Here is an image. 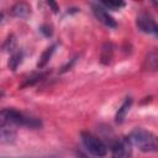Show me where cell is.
Instances as JSON below:
<instances>
[{"label": "cell", "mask_w": 158, "mask_h": 158, "mask_svg": "<svg viewBox=\"0 0 158 158\" xmlns=\"http://www.w3.org/2000/svg\"><path fill=\"white\" fill-rule=\"evenodd\" d=\"M56 48H57V44H52L51 47H48V48H46V49L43 51V53L41 54L40 59H38V62H37V67H38V68H43V67L48 63V60L51 59V57H52V54L54 53Z\"/></svg>", "instance_id": "cell-11"}, {"label": "cell", "mask_w": 158, "mask_h": 158, "mask_svg": "<svg viewBox=\"0 0 158 158\" xmlns=\"http://www.w3.org/2000/svg\"><path fill=\"white\" fill-rule=\"evenodd\" d=\"M136 26L138 27L139 31L158 37V23L148 14L141 12L136 19Z\"/></svg>", "instance_id": "cell-4"}, {"label": "cell", "mask_w": 158, "mask_h": 158, "mask_svg": "<svg viewBox=\"0 0 158 158\" xmlns=\"http://www.w3.org/2000/svg\"><path fill=\"white\" fill-rule=\"evenodd\" d=\"M132 102H133L132 98H126V99L123 100V102L121 104V106L118 107V110H117V112H116V115H115V122H116V123H122V122H123V120H125V117H126L128 110H130L131 106H132Z\"/></svg>", "instance_id": "cell-8"}, {"label": "cell", "mask_w": 158, "mask_h": 158, "mask_svg": "<svg viewBox=\"0 0 158 158\" xmlns=\"http://www.w3.org/2000/svg\"><path fill=\"white\" fill-rule=\"evenodd\" d=\"M75 62V58H73L72 60H70V63H67V65H64L63 68H62V73H64V72H67L68 69H70L72 68V65H73V63Z\"/></svg>", "instance_id": "cell-18"}, {"label": "cell", "mask_w": 158, "mask_h": 158, "mask_svg": "<svg viewBox=\"0 0 158 158\" xmlns=\"http://www.w3.org/2000/svg\"><path fill=\"white\" fill-rule=\"evenodd\" d=\"M128 139L132 146L138 148L141 152H158V136L152 133L151 131H147L144 128H135L128 135Z\"/></svg>", "instance_id": "cell-2"}, {"label": "cell", "mask_w": 158, "mask_h": 158, "mask_svg": "<svg viewBox=\"0 0 158 158\" xmlns=\"http://www.w3.org/2000/svg\"><path fill=\"white\" fill-rule=\"evenodd\" d=\"M100 5H101V6H105V7L110 9V10L117 11V10L122 9L126 4H125L123 1H114V0H111V1H101Z\"/></svg>", "instance_id": "cell-14"}, {"label": "cell", "mask_w": 158, "mask_h": 158, "mask_svg": "<svg viewBox=\"0 0 158 158\" xmlns=\"http://www.w3.org/2000/svg\"><path fill=\"white\" fill-rule=\"evenodd\" d=\"M40 32H41L43 36H46V37H51V36H52V33H53L52 27H51L49 25H43V26H41Z\"/></svg>", "instance_id": "cell-16"}, {"label": "cell", "mask_w": 158, "mask_h": 158, "mask_svg": "<svg viewBox=\"0 0 158 158\" xmlns=\"http://www.w3.org/2000/svg\"><path fill=\"white\" fill-rule=\"evenodd\" d=\"M11 12L16 17H26V16L30 15L31 7H30V5L27 2H17L16 5H14Z\"/></svg>", "instance_id": "cell-10"}, {"label": "cell", "mask_w": 158, "mask_h": 158, "mask_svg": "<svg viewBox=\"0 0 158 158\" xmlns=\"http://www.w3.org/2000/svg\"><path fill=\"white\" fill-rule=\"evenodd\" d=\"M143 68L148 72H157L158 70V48L152 49L146 56Z\"/></svg>", "instance_id": "cell-7"}, {"label": "cell", "mask_w": 158, "mask_h": 158, "mask_svg": "<svg viewBox=\"0 0 158 158\" xmlns=\"http://www.w3.org/2000/svg\"><path fill=\"white\" fill-rule=\"evenodd\" d=\"M15 131L9 127V126H4L1 127V142L2 143H11L15 139Z\"/></svg>", "instance_id": "cell-12"}, {"label": "cell", "mask_w": 158, "mask_h": 158, "mask_svg": "<svg viewBox=\"0 0 158 158\" xmlns=\"http://www.w3.org/2000/svg\"><path fill=\"white\" fill-rule=\"evenodd\" d=\"M132 153V143L128 137L122 138L116 142L112 148V158H131Z\"/></svg>", "instance_id": "cell-6"}, {"label": "cell", "mask_w": 158, "mask_h": 158, "mask_svg": "<svg viewBox=\"0 0 158 158\" xmlns=\"http://www.w3.org/2000/svg\"><path fill=\"white\" fill-rule=\"evenodd\" d=\"M152 5L158 10V1H152Z\"/></svg>", "instance_id": "cell-19"}, {"label": "cell", "mask_w": 158, "mask_h": 158, "mask_svg": "<svg viewBox=\"0 0 158 158\" xmlns=\"http://www.w3.org/2000/svg\"><path fill=\"white\" fill-rule=\"evenodd\" d=\"M1 127L4 126H22V127H27V128H41L42 127V122L41 120L36 118V117H31L27 116L17 110L14 109H4L1 111Z\"/></svg>", "instance_id": "cell-1"}, {"label": "cell", "mask_w": 158, "mask_h": 158, "mask_svg": "<svg viewBox=\"0 0 158 158\" xmlns=\"http://www.w3.org/2000/svg\"><path fill=\"white\" fill-rule=\"evenodd\" d=\"M14 46H15V37L11 35V36H9L7 40L4 42V44H2V49H4V51H12Z\"/></svg>", "instance_id": "cell-15"}, {"label": "cell", "mask_w": 158, "mask_h": 158, "mask_svg": "<svg viewBox=\"0 0 158 158\" xmlns=\"http://www.w3.org/2000/svg\"><path fill=\"white\" fill-rule=\"evenodd\" d=\"M80 138H81L84 147L86 148V151L91 156H94L96 158H101V157L106 156L107 147L105 146V143L99 137H96L95 135H93L88 131H83L80 133Z\"/></svg>", "instance_id": "cell-3"}, {"label": "cell", "mask_w": 158, "mask_h": 158, "mask_svg": "<svg viewBox=\"0 0 158 158\" xmlns=\"http://www.w3.org/2000/svg\"><path fill=\"white\" fill-rule=\"evenodd\" d=\"M22 52H15V53H12L11 54V57H10V59H9V63H7V65H9V69H11V70H16L17 69V67L21 64V62H22Z\"/></svg>", "instance_id": "cell-13"}, {"label": "cell", "mask_w": 158, "mask_h": 158, "mask_svg": "<svg viewBox=\"0 0 158 158\" xmlns=\"http://www.w3.org/2000/svg\"><path fill=\"white\" fill-rule=\"evenodd\" d=\"M91 9H93V14L95 15V17L106 27L109 28H115L117 26L115 19L100 5V4H91Z\"/></svg>", "instance_id": "cell-5"}, {"label": "cell", "mask_w": 158, "mask_h": 158, "mask_svg": "<svg viewBox=\"0 0 158 158\" xmlns=\"http://www.w3.org/2000/svg\"><path fill=\"white\" fill-rule=\"evenodd\" d=\"M112 56H114V46L111 43H104L100 53V62L102 64H109L112 59Z\"/></svg>", "instance_id": "cell-9"}, {"label": "cell", "mask_w": 158, "mask_h": 158, "mask_svg": "<svg viewBox=\"0 0 158 158\" xmlns=\"http://www.w3.org/2000/svg\"><path fill=\"white\" fill-rule=\"evenodd\" d=\"M47 5L52 9V11L54 12V14H57L58 12V10H59V7H58V5L56 4V2H53V1H47Z\"/></svg>", "instance_id": "cell-17"}]
</instances>
